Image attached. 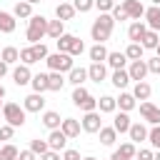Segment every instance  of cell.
I'll return each mask as SVG.
<instances>
[{
	"instance_id": "6da1fadb",
	"label": "cell",
	"mask_w": 160,
	"mask_h": 160,
	"mask_svg": "<svg viewBox=\"0 0 160 160\" xmlns=\"http://www.w3.org/2000/svg\"><path fill=\"white\" fill-rule=\"evenodd\" d=\"M112 28H115L112 15H110V12H100L98 20H95L92 28H90V38H92L95 42H102V45H105V40H110V35H112Z\"/></svg>"
},
{
	"instance_id": "7a4b0ae2",
	"label": "cell",
	"mask_w": 160,
	"mask_h": 160,
	"mask_svg": "<svg viewBox=\"0 0 160 160\" xmlns=\"http://www.w3.org/2000/svg\"><path fill=\"white\" fill-rule=\"evenodd\" d=\"M45 35H48V20H45L42 15H32V18L28 20V32H25L28 42H30V45H38Z\"/></svg>"
},
{
	"instance_id": "3957f363",
	"label": "cell",
	"mask_w": 160,
	"mask_h": 160,
	"mask_svg": "<svg viewBox=\"0 0 160 160\" xmlns=\"http://www.w3.org/2000/svg\"><path fill=\"white\" fill-rule=\"evenodd\" d=\"M45 62H48L50 72H70L75 68L72 55H68V52H52V55L45 58Z\"/></svg>"
},
{
	"instance_id": "277c9868",
	"label": "cell",
	"mask_w": 160,
	"mask_h": 160,
	"mask_svg": "<svg viewBox=\"0 0 160 160\" xmlns=\"http://www.w3.org/2000/svg\"><path fill=\"white\" fill-rule=\"evenodd\" d=\"M2 118H5L8 125L22 128V125H25V108H20L18 102H5V105H2Z\"/></svg>"
},
{
	"instance_id": "5b68a950",
	"label": "cell",
	"mask_w": 160,
	"mask_h": 160,
	"mask_svg": "<svg viewBox=\"0 0 160 160\" xmlns=\"http://www.w3.org/2000/svg\"><path fill=\"white\" fill-rule=\"evenodd\" d=\"M140 115H142L150 125H160V108H155L150 100H142V102H140Z\"/></svg>"
},
{
	"instance_id": "8992f818",
	"label": "cell",
	"mask_w": 160,
	"mask_h": 160,
	"mask_svg": "<svg viewBox=\"0 0 160 160\" xmlns=\"http://www.w3.org/2000/svg\"><path fill=\"white\" fill-rule=\"evenodd\" d=\"M80 128L85 132H98L102 128V120H100V112H85L82 120H80Z\"/></svg>"
},
{
	"instance_id": "52a82bcc",
	"label": "cell",
	"mask_w": 160,
	"mask_h": 160,
	"mask_svg": "<svg viewBox=\"0 0 160 160\" xmlns=\"http://www.w3.org/2000/svg\"><path fill=\"white\" fill-rule=\"evenodd\" d=\"M22 108H25V112H40V110L45 108V98H42L40 92H30V95L22 100Z\"/></svg>"
},
{
	"instance_id": "ba28073f",
	"label": "cell",
	"mask_w": 160,
	"mask_h": 160,
	"mask_svg": "<svg viewBox=\"0 0 160 160\" xmlns=\"http://www.w3.org/2000/svg\"><path fill=\"white\" fill-rule=\"evenodd\" d=\"M122 10H125V15L128 18H132V20H140L142 15H145V8H142V2L140 0H122V5H120Z\"/></svg>"
},
{
	"instance_id": "9c48e42d",
	"label": "cell",
	"mask_w": 160,
	"mask_h": 160,
	"mask_svg": "<svg viewBox=\"0 0 160 160\" xmlns=\"http://www.w3.org/2000/svg\"><path fill=\"white\" fill-rule=\"evenodd\" d=\"M128 75H130V80H135V82L145 80V75H148V62H145V60H132L130 68H128Z\"/></svg>"
},
{
	"instance_id": "30bf717a",
	"label": "cell",
	"mask_w": 160,
	"mask_h": 160,
	"mask_svg": "<svg viewBox=\"0 0 160 160\" xmlns=\"http://www.w3.org/2000/svg\"><path fill=\"white\" fill-rule=\"evenodd\" d=\"M65 145H68V138L62 135V130H60V128H58V130H50V135H48V148L55 150V152H60V150H65Z\"/></svg>"
},
{
	"instance_id": "8fae6325",
	"label": "cell",
	"mask_w": 160,
	"mask_h": 160,
	"mask_svg": "<svg viewBox=\"0 0 160 160\" xmlns=\"http://www.w3.org/2000/svg\"><path fill=\"white\" fill-rule=\"evenodd\" d=\"M135 152H138L135 142H122V145L112 152V158H110V160H135Z\"/></svg>"
},
{
	"instance_id": "7c38bea8",
	"label": "cell",
	"mask_w": 160,
	"mask_h": 160,
	"mask_svg": "<svg viewBox=\"0 0 160 160\" xmlns=\"http://www.w3.org/2000/svg\"><path fill=\"white\" fill-rule=\"evenodd\" d=\"M12 80H15V85H28L30 80H32V72H30V65H18L15 70H12Z\"/></svg>"
},
{
	"instance_id": "4fadbf2b",
	"label": "cell",
	"mask_w": 160,
	"mask_h": 160,
	"mask_svg": "<svg viewBox=\"0 0 160 160\" xmlns=\"http://www.w3.org/2000/svg\"><path fill=\"white\" fill-rule=\"evenodd\" d=\"M60 130H62V135L70 140V138H78L80 135V122L75 120V118H65L62 122H60Z\"/></svg>"
},
{
	"instance_id": "5bb4252c",
	"label": "cell",
	"mask_w": 160,
	"mask_h": 160,
	"mask_svg": "<svg viewBox=\"0 0 160 160\" xmlns=\"http://www.w3.org/2000/svg\"><path fill=\"white\" fill-rule=\"evenodd\" d=\"M142 18H145V25H148V30H155V32L160 30V8H155V5H152V8H148Z\"/></svg>"
},
{
	"instance_id": "9a60e30c",
	"label": "cell",
	"mask_w": 160,
	"mask_h": 160,
	"mask_svg": "<svg viewBox=\"0 0 160 160\" xmlns=\"http://www.w3.org/2000/svg\"><path fill=\"white\" fill-rule=\"evenodd\" d=\"M145 32H148V25H145L142 20H135V22L128 28V38H130V42H140Z\"/></svg>"
},
{
	"instance_id": "2e32d148",
	"label": "cell",
	"mask_w": 160,
	"mask_h": 160,
	"mask_svg": "<svg viewBox=\"0 0 160 160\" xmlns=\"http://www.w3.org/2000/svg\"><path fill=\"white\" fill-rule=\"evenodd\" d=\"M128 135H130V142H142V140H148V128L142 122H132Z\"/></svg>"
},
{
	"instance_id": "e0dca14e",
	"label": "cell",
	"mask_w": 160,
	"mask_h": 160,
	"mask_svg": "<svg viewBox=\"0 0 160 160\" xmlns=\"http://www.w3.org/2000/svg\"><path fill=\"white\" fill-rule=\"evenodd\" d=\"M55 18L62 20V22L72 20V18H75V8H72V2H60V5L55 8Z\"/></svg>"
},
{
	"instance_id": "ac0fdd59",
	"label": "cell",
	"mask_w": 160,
	"mask_h": 160,
	"mask_svg": "<svg viewBox=\"0 0 160 160\" xmlns=\"http://www.w3.org/2000/svg\"><path fill=\"white\" fill-rule=\"evenodd\" d=\"M105 75H108V70H105V65H102V62H92V65L88 68V78H90L92 82H102V80H105Z\"/></svg>"
},
{
	"instance_id": "d6986e66",
	"label": "cell",
	"mask_w": 160,
	"mask_h": 160,
	"mask_svg": "<svg viewBox=\"0 0 160 160\" xmlns=\"http://www.w3.org/2000/svg\"><path fill=\"white\" fill-rule=\"evenodd\" d=\"M115 102H118V108H120L122 112H130V110L138 105V100L132 98V92H120V98H115Z\"/></svg>"
},
{
	"instance_id": "ffe728a7",
	"label": "cell",
	"mask_w": 160,
	"mask_h": 160,
	"mask_svg": "<svg viewBox=\"0 0 160 160\" xmlns=\"http://www.w3.org/2000/svg\"><path fill=\"white\" fill-rule=\"evenodd\" d=\"M60 112H55V110H45L42 112V125L48 128V130H58L60 128Z\"/></svg>"
},
{
	"instance_id": "44dd1931",
	"label": "cell",
	"mask_w": 160,
	"mask_h": 160,
	"mask_svg": "<svg viewBox=\"0 0 160 160\" xmlns=\"http://www.w3.org/2000/svg\"><path fill=\"white\" fill-rule=\"evenodd\" d=\"M130 125H132V122H130V115H128V112H122V110H120V112L115 115V120H112L115 132H128V130H130Z\"/></svg>"
},
{
	"instance_id": "7402d4cb",
	"label": "cell",
	"mask_w": 160,
	"mask_h": 160,
	"mask_svg": "<svg viewBox=\"0 0 160 160\" xmlns=\"http://www.w3.org/2000/svg\"><path fill=\"white\" fill-rule=\"evenodd\" d=\"M60 35H65V22L62 20H48V38L58 40Z\"/></svg>"
},
{
	"instance_id": "603a6c76",
	"label": "cell",
	"mask_w": 160,
	"mask_h": 160,
	"mask_svg": "<svg viewBox=\"0 0 160 160\" xmlns=\"http://www.w3.org/2000/svg\"><path fill=\"white\" fill-rule=\"evenodd\" d=\"M158 42H160V35H158L155 30H148V32L142 35V40H140L142 50H155V48H158Z\"/></svg>"
},
{
	"instance_id": "cb8c5ba5",
	"label": "cell",
	"mask_w": 160,
	"mask_h": 160,
	"mask_svg": "<svg viewBox=\"0 0 160 160\" xmlns=\"http://www.w3.org/2000/svg\"><path fill=\"white\" fill-rule=\"evenodd\" d=\"M88 55H90V60H92V62H102V60H108V48H105L102 42H95V45L90 48V52H88Z\"/></svg>"
},
{
	"instance_id": "d4e9b609",
	"label": "cell",
	"mask_w": 160,
	"mask_h": 160,
	"mask_svg": "<svg viewBox=\"0 0 160 160\" xmlns=\"http://www.w3.org/2000/svg\"><path fill=\"white\" fill-rule=\"evenodd\" d=\"M125 62H128L125 52H108V65L112 70H125Z\"/></svg>"
},
{
	"instance_id": "484cf974",
	"label": "cell",
	"mask_w": 160,
	"mask_h": 160,
	"mask_svg": "<svg viewBox=\"0 0 160 160\" xmlns=\"http://www.w3.org/2000/svg\"><path fill=\"white\" fill-rule=\"evenodd\" d=\"M85 80H88V70H85V68H72V70L68 72V82H72L75 88L82 85Z\"/></svg>"
},
{
	"instance_id": "4316f807",
	"label": "cell",
	"mask_w": 160,
	"mask_h": 160,
	"mask_svg": "<svg viewBox=\"0 0 160 160\" xmlns=\"http://www.w3.org/2000/svg\"><path fill=\"white\" fill-rule=\"evenodd\" d=\"M30 85H32V92H45L48 90V72H38V75H32V80H30Z\"/></svg>"
},
{
	"instance_id": "83f0119b",
	"label": "cell",
	"mask_w": 160,
	"mask_h": 160,
	"mask_svg": "<svg viewBox=\"0 0 160 160\" xmlns=\"http://www.w3.org/2000/svg\"><path fill=\"white\" fill-rule=\"evenodd\" d=\"M98 110H100V112H115V110H118L115 98H112V95H102V98H98Z\"/></svg>"
},
{
	"instance_id": "f1b7e54d",
	"label": "cell",
	"mask_w": 160,
	"mask_h": 160,
	"mask_svg": "<svg viewBox=\"0 0 160 160\" xmlns=\"http://www.w3.org/2000/svg\"><path fill=\"white\" fill-rule=\"evenodd\" d=\"M15 30V15L0 10V32H12Z\"/></svg>"
},
{
	"instance_id": "f546056e",
	"label": "cell",
	"mask_w": 160,
	"mask_h": 160,
	"mask_svg": "<svg viewBox=\"0 0 160 160\" xmlns=\"http://www.w3.org/2000/svg\"><path fill=\"white\" fill-rule=\"evenodd\" d=\"M0 60H2L5 65H10V62H18V60H20V50H18V48H12V45H8V48H2V52H0Z\"/></svg>"
},
{
	"instance_id": "4dcf8cb0",
	"label": "cell",
	"mask_w": 160,
	"mask_h": 160,
	"mask_svg": "<svg viewBox=\"0 0 160 160\" xmlns=\"http://www.w3.org/2000/svg\"><path fill=\"white\" fill-rule=\"evenodd\" d=\"M62 85H65L62 72H48V90L58 92V90H62Z\"/></svg>"
},
{
	"instance_id": "1f68e13d",
	"label": "cell",
	"mask_w": 160,
	"mask_h": 160,
	"mask_svg": "<svg viewBox=\"0 0 160 160\" xmlns=\"http://www.w3.org/2000/svg\"><path fill=\"white\" fill-rule=\"evenodd\" d=\"M150 92H152V88H150L145 80H140V82H135L132 98H135V100H148V98H150Z\"/></svg>"
},
{
	"instance_id": "d6a6232c",
	"label": "cell",
	"mask_w": 160,
	"mask_h": 160,
	"mask_svg": "<svg viewBox=\"0 0 160 160\" xmlns=\"http://www.w3.org/2000/svg\"><path fill=\"white\" fill-rule=\"evenodd\" d=\"M98 132H100V142H102V145H108V148L118 140V132H115V128H112V125H110V128H100Z\"/></svg>"
},
{
	"instance_id": "836d02e7",
	"label": "cell",
	"mask_w": 160,
	"mask_h": 160,
	"mask_svg": "<svg viewBox=\"0 0 160 160\" xmlns=\"http://www.w3.org/2000/svg\"><path fill=\"white\" fill-rule=\"evenodd\" d=\"M72 40H75V35H70V32H65V35H60L55 42H58V52H68L70 55V48H72Z\"/></svg>"
},
{
	"instance_id": "e575fe53",
	"label": "cell",
	"mask_w": 160,
	"mask_h": 160,
	"mask_svg": "<svg viewBox=\"0 0 160 160\" xmlns=\"http://www.w3.org/2000/svg\"><path fill=\"white\" fill-rule=\"evenodd\" d=\"M142 52H145V50H142L140 42H130L128 50H125V58H128L130 62H132V60H142Z\"/></svg>"
},
{
	"instance_id": "d590c367",
	"label": "cell",
	"mask_w": 160,
	"mask_h": 160,
	"mask_svg": "<svg viewBox=\"0 0 160 160\" xmlns=\"http://www.w3.org/2000/svg\"><path fill=\"white\" fill-rule=\"evenodd\" d=\"M12 15H15V18H32V5L25 2V0H20V2L15 5V10H12Z\"/></svg>"
},
{
	"instance_id": "8d00e7d4",
	"label": "cell",
	"mask_w": 160,
	"mask_h": 160,
	"mask_svg": "<svg viewBox=\"0 0 160 160\" xmlns=\"http://www.w3.org/2000/svg\"><path fill=\"white\" fill-rule=\"evenodd\" d=\"M110 80H112V85H115V88H120V90H122V88L130 82V75H128V70H115Z\"/></svg>"
},
{
	"instance_id": "74e56055",
	"label": "cell",
	"mask_w": 160,
	"mask_h": 160,
	"mask_svg": "<svg viewBox=\"0 0 160 160\" xmlns=\"http://www.w3.org/2000/svg\"><path fill=\"white\" fill-rule=\"evenodd\" d=\"M18 152H20V150H18L15 145L8 142V145L0 148V160H18Z\"/></svg>"
},
{
	"instance_id": "f35d334b",
	"label": "cell",
	"mask_w": 160,
	"mask_h": 160,
	"mask_svg": "<svg viewBox=\"0 0 160 160\" xmlns=\"http://www.w3.org/2000/svg\"><path fill=\"white\" fill-rule=\"evenodd\" d=\"M30 50H32V58H35V62H40V60H45L50 52H48V48H45V42H38V45H30Z\"/></svg>"
},
{
	"instance_id": "ab89813d",
	"label": "cell",
	"mask_w": 160,
	"mask_h": 160,
	"mask_svg": "<svg viewBox=\"0 0 160 160\" xmlns=\"http://www.w3.org/2000/svg\"><path fill=\"white\" fill-rule=\"evenodd\" d=\"M30 150H32L35 155H42V152H48L50 148H48V140H40V138H35V140H30Z\"/></svg>"
},
{
	"instance_id": "60d3db41",
	"label": "cell",
	"mask_w": 160,
	"mask_h": 160,
	"mask_svg": "<svg viewBox=\"0 0 160 160\" xmlns=\"http://www.w3.org/2000/svg\"><path fill=\"white\" fill-rule=\"evenodd\" d=\"M72 8L75 12H90L95 8V0H72Z\"/></svg>"
},
{
	"instance_id": "b9f144b4",
	"label": "cell",
	"mask_w": 160,
	"mask_h": 160,
	"mask_svg": "<svg viewBox=\"0 0 160 160\" xmlns=\"http://www.w3.org/2000/svg\"><path fill=\"white\" fill-rule=\"evenodd\" d=\"M148 142L155 150H160V125H152V130H148Z\"/></svg>"
},
{
	"instance_id": "7bdbcfd3",
	"label": "cell",
	"mask_w": 160,
	"mask_h": 160,
	"mask_svg": "<svg viewBox=\"0 0 160 160\" xmlns=\"http://www.w3.org/2000/svg\"><path fill=\"white\" fill-rule=\"evenodd\" d=\"M88 98H90V92H88L82 85H78V88L72 90V102H75L78 108H80V102H82V100H88Z\"/></svg>"
},
{
	"instance_id": "ee69618b",
	"label": "cell",
	"mask_w": 160,
	"mask_h": 160,
	"mask_svg": "<svg viewBox=\"0 0 160 160\" xmlns=\"http://www.w3.org/2000/svg\"><path fill=\"white\" fill-rule=\"evenodd\" d=\"M80 110H82V112H95V110H98V98L90 95L88 100H82V102H80Z\"/></svg>"
},
{
	"instance_id": "f6af8a7d",
	"label": "cell",
	"mask_w": 160,
	"mask_h": 160,
	"mask_svg": "<svg viewBox=\"0 0 160 160\" xmlns=\"http://www.w3.org/2000/svg\"><path fill=\"white\" fill-rule=\"evenodd\" d=\"M82 52H85V42H82L80 38H75V40H72V48H70V55L75 58V55H82Z\"/></svg>"
},
{
	"instance_id": "bcb514c9",
	"label": "cell",
	"mask_w": 160,
	"mask_h": 160,
	"mask_svg": "<svg viewBox=\"0 0 160 160\" xmlns=\"http://www.w3.org/2000/svg\"><path fill=\"white\" fill-rule=\"evenodd\" d=\"M20 60H22V65H32V62H35V58H32V50H30V45L20 50Z\"/></svg>"
},
{
	"instance_id": "7dc6e473",
	"label": "cell",
	"mask_w": 160,
	"mask_h": 160,
	"mask_svg": "<svg viewBox=\"0 0 160 160\" xmlns=\"http://www.w3.org/2000/svg\"><path fill=\"white\" fill-rule=\"evenodd\" d=\"M95 8H98L100 12H110V10L115 8V0H95Z\"/></svg>"
},
{
	"instance_id": "c3c4849f",
	"label": "cell",
	"mask_w": 160,
	"mask_h": 160,
	"mask_svg": "<svg viewBox=\"0 0 160 160\" xmlns=\"http://www.w3.org/2000/svg\"><path fill=\"white\" fill-rule=\"evenodd\" d=\"M12 135H15V128L5 122V125L0 128V140H12Z\"/></svg>"
},
{
	"instance_id": "681fc988",
	"label": "cell",
	"mask_w": 160,
	"mask_h": 160,
	"mask_svg": "<svg viewBox=\"0 0 160 160\" xmlns=\"http://www.w3.org/2000/svg\"><path fill=\"white\" fill-rule=\"evenodd\" d=\"M152 155H155V152H152L150 148H140V150L135 152V158H138V160H152Z\"/></svg>"
},
{
	"instance_id": "f907efd6",
	"label": "cell",
	"mask_w": 160,
	"mask_h": 160,
	"mask_svg": "<svg viewBox=\"0 0 160 160\" xmlns=\"http://www.w3.org/2000/svg\"><path fill=\"white\" fill-rule=\"evenodd\" d=\"M148 72H155V75H160V58L155 55L152 60H148Z\"/></svg>"
},
{
	"instance_id": "816d5d0a",
	"label": "cell",
	"mask_w": 160,
	"mask_h": 160,
	"mask_svg": "<svg viewBox=\"0 0 160 160\" xmlns=\"http://www.w3.org/2000/svg\"><path fill=\"white\" fill-rule=\"evenodd\" d=\"M110 12H112V20H120V22H122V20H128V15H125V10H122L120 5H115Z\"/></svg>"
},
{
	"instance_id": "f5cc1de1",
	"label": "cell",
	"mask_w": 160,
	"mask_h": 160,
	"mask_svg": "<svg viewBox=\"0 0 160 160\" xmlns=\"http://www.w3.org/2000/svg\"><path fill=\"white\" fill-rule=\"evenodd\" d=\"M18 160H38V155L28 148V150H20V152H18Z\"/></svg>"
},
{
	"instance_id": "db71d44e",
	"label": "cell",
	"mask_w": 160,
	"mask_h": 160,
	"mask_svg": "<svg viewBox=\"0 0 160 160\" xmlns=\"http://www.w3.org/2000/svg\"><path fill=\"white\" fill-rule=\"evenodd\" d=\"M62 160H82L78 150H62Z\"/></svg>"
},
{
	"instance_id": "11a10c76",
	"label": "cell",
	"mask_w": 160,
	"mask_h": 160,
	"mask_svg": "<svg viewBox=\"0 0 160 160\" xmlns=\"http://www.w3.org/2000/svg\"><path fill=\"white\" fill-rule=\"evenodd\" d=\"M40 160H60V152L48 150V152H42V155H40Z\"/></svg>"
},
{
	"instance_id": "9f6ffc18",
	"label": "cell",
	"mask_w": 160,
	"mask_h": 160,
	"mask_svg": "<svg viewBox=\"0 0 160 160\" xmlns=\"http://www.w3.org/2000/svg\"><path fill=\"white\" fill-rule=\"evenodd\" d=\"M5 75H8V65L0 60V78H5Z\"/></svg>"
},
{
	"instance_id": "6f0895ef",
	"label": "cell",
	"mask_w": 160,
	"mask_h": 160,
	"mask_svg": "<svg viewBox=\"0 0 160 160\" xmlns=\"http://www.w3.org/2000/svg\"><path fill=\"white\" fill-rule=\"evenodd\" d=\"M2 98H5V88L0 85V108H2Z\"/></svg>"
},
{
	"instance_id": "680465c9",
	"label": "cell",
	"mask_w": 160,
	"mask_h": 160,
	"mask_svg": "<svg viewBox=\"0 0 160 160\" xmlns=\"http://www.w3.org/2000/svg\"><path fill=\"white\" fill-rule=\"evenodd\" d=\"M152 160H160V150H158V152H155V155H152Z\"/></svg>"
},
{
	"instance_id": "91938a15",
	"label": "cell",
	"mask_w": 160,
	"mask_h": 160,
	"mask_svg": "<svg viewBox=\"0 0 160 160\" xmlns=\"http://www.w3.org/2000/svg\"><path fill=\"white\" fill-rule=\"evenodd\" d=\"M150 2H152V5H155V8H160V0H150Z\"/></svg>"
},
{
	"instance_id": "94428289",
	"label": "cell",
	"mask_w": 160,
	"mask_h": 160,
	"mask_svg": "<svg viewBox=\"0 0 160 160\" xmlns=\"http://www.w3.org/2000/svg\"><path fill=\"white\" fill-rule=\"evenodd\" d=\"M155 52H158V58H160V42H158V48H155Z\"/></svg>"
},
{
	"instance_id": "6125c7cd",
	"label": "cell",
	"mask_w": 160,
	"mask_h": 160,
	"mask_svg": "<svg viewBox=\"0 0 160 160\" xmlns=\"http://www.w3.org/2000/svg\"><path fill=\"white\" fill-rule=\"evenodd\" d=\"M25 2H30V5H35V2H40V0H25Z\"/></svg>"
},
{
	"instance_id": "be15d7a7",
	"label": "cell",
	"mask_w": 160,
	"mask_h": 160,
	"mask_svg": "<svg viewBox=\"0 0 160 160\" xmlns=\"http://www.w3.org/2000/svg\"><path fill=\"white\" fill-rule=\"evenodd\" d=\"M82 160H98V158H82Z\"/></svg>"
}]
</instances>
